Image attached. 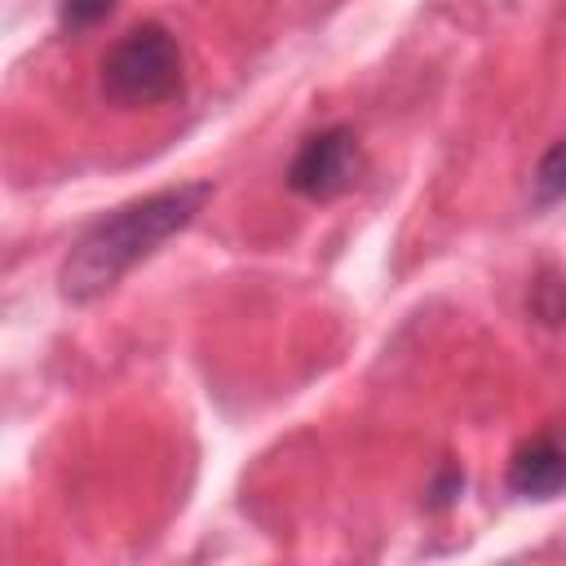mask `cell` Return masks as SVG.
Returning a JSON list of instances; mask_svg holds the SVG:
<instances>
[{"label": "cell", "instance_id": "3957f363", "mask_svg": "<svg viewBox=\"0 0 566 566\" xmlns=\"http://www.w3.org/2000/svg\"><path fill=\"white\" fill-rule=\"evenodd\" d=\"M358 168H363V150H358L354 128L349 124H327V128L310 133L296 146V155L287 164V190H296L301 199L323 203V199L345 195L354 186Z\"/></svg>", "mask_w": 566, "mask_h": 566}, {"label": "cell", "instance_id": "5b68a950", "mask_svg": "<svg viewBox=\"0 0 566 566\" xmlns=\"http://www.w3.org/2000/svg\"><path fill=\"white\" fill-rule=\"evenodd\" d=\"M566 199V133L539 155L535 172H531V203L535 208H553Z\"/></svg>", "mask_w": 566, "mask_h": 566}, {"label": "cell", "instance_id": "6da1fadb", "mask_svg": "<svg viewBox=\"0 0 566 566\" xmlns=\"http://www.w3.org/2000/svg\"><path fill=\"white\" fill-rule=\"evenodd\" d=\"M208 199H212V181H181V186L142 195V199L119 203L115 212L97 217L71 243V252L57 270L62 296L75 301V305H88V301L106 296L137 261H146L172 234H181L203 212Z\"/></svg>", "mask_w": 566, "mask_h": 566}, {"label": "cell", "instance_id": "7a4b0ae2", "mask_svg": "<svg viewBox=\"0 0 566 566\" xmlns=\"http://www.w3.org/2000/svg\"><path fill=\"white\" fill-rule=\"evenodd\" d=\"M102 97L115 106H164L181 97L186 71H181V49L177 35L159 22H137L128 27L102 57Z\"/></svg>", "mask_w": 566, "mask_h": 566}, {"label": "cell", "instance_id": "277c9868", "mask_svg": "<svg viewBox=\"0 0 566 566\" xmlns=\"http://www.w3.org/2000/svg\"><path fill=\"white\" fill-rule=\"evenodd\" d=\"M504 482L522 500H557V495H566V438L557 429H544V433L526 438L513 451Z\"/></svg>", "mask_w": 566, "mask_h": 566}, {"label": "cell", "instance_id": "8992f818", "mask_svg": "<svg viewBox=\"0 0 566 566\" xmlns=\"http://www.w3.org/2000/svg\"><path fill=\"white\" fill-rule=\"evenodd\" d=\"M115 4L119 0H57V18H62V27L66 31H88V27H97V22H106L111 13H115Z\"/></svg>", "mask_w": 566, "mask_h": 566}]
</instances>
